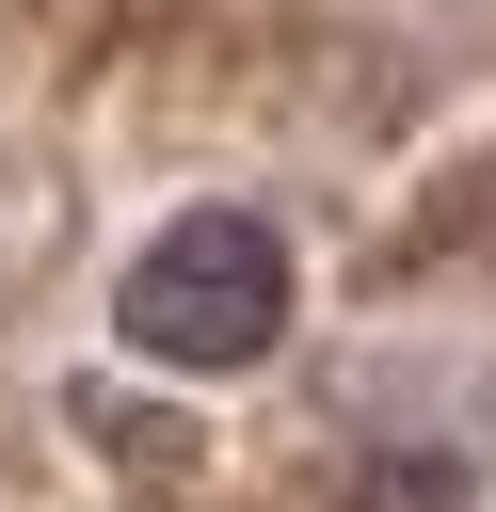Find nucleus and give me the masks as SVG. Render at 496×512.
Here are the masks:
<instances>
[{
    "instance_id": "obj_1",
    "label": "nucleus",
    "mask_w": 496,
    "mask_h": 512,
    "mask_svg": "<svg viewBox=\"0 0 496 512\" xmlns=\"http://www.w3.org/2000/svg\"><path fill=\"white\" fill-rule=\"evenodd\" d=\"M112 336L144 352V368H256L272 336H288V240H272V208H176L144 256H128V288H112Z\"/></svg>"
}]
</instances>
